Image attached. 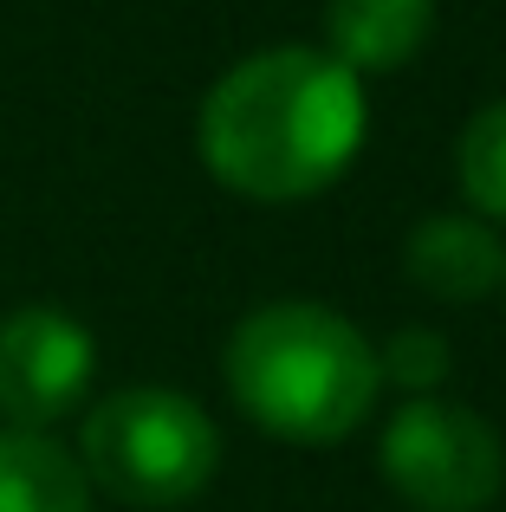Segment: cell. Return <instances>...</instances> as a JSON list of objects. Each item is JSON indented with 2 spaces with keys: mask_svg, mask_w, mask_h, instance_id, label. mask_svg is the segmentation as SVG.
I'll use <instances>...</instances> for the list:
<instances>
[{
  "mask_svg": "<svg viewBox=\"0 0 506 512\" xmlns=\"http://www.w3.org/2000/svg\"><path fill=\"white\" fill-rule=\"evenodd\" d=\"M461 188L481 214L506 221V104H487L461 137Z\"/></svg>",
  "mask_w": 506,
  "mask_h": 512,
  "instance_id": "9c48e42d",
  "label": "cell"
},
{
  "mask_svg": "<svg viewBox=\"0 0 506 512\" xmlns=\"http://www.w3.org/2000/svg\"><path fill=\"white\" fill-rule=\"evenodd\" d=\"M364 143V91L331 52L273 46L241 59L202 104V163L253 201L318 195Z\"/></svg>",
  "mask_w": 506,
  "mask_h": 512,
  "instance_id": "6da1fadb",
  "label": "cell"
},
{
  "mask_svg": "<svg viewBox=\"0 0 506 512\" xmlns=\"http://www.w3.org/2000/svg\"><path fill=\"white\" fill-rule=\"evenodd\" d=\"M383 480L416 512H481L500 493V441L461 402H409L383 428Z\"/></svg>",
  "mask_w": 506,
  "mask_h": 512,
  "instance_id": "277c9868",
  "label": "cell"
},
{
  "mask_svg": "<svg viewBox=\"0 0 506 512\" xmlns=\"http://www.w3.org/2000/svg\"><path fill=\"white\" fill-rule=\"evenodd\" d=\"M91 331L59 305H26L0 318V415L13 428L46 435L59 415L78 409L91 383Z\"/></svg>",
  "mask_w": 506,
  "mask_h": 512,
  "instance_id": "5b68a950",
  "label": "cell"
},
{
  "mask_svg": "<svg viewBox=\"0 0 506 512\" xmlns=\"http://www.w3.org/2000/svg\"><path fill=\"white\" fill-rule=\"evenodd\" d=\"M0 512H91L78 461L52 435L0 428Z\"/></svg>",
  "mask_w": 506,
  "mask_h": 512,
  "instance_id": "ba28073f",
  "label": "cell"
},
{
  "mask_svg": "<svg viewBox=\"0 0 506 512\" xmlns=\"http://www.w3.org/2000/svg\"><path fill=\"white\" fill-rule=\"evenodd\" d=\"M409 279H416L429 299H481L506 279V253L494 240V227L474 221V214H429V221L409 234Z\"/></svg>",
  "mask_w": 506,
  "mask_h": 512,
  "instance_id": "8992f818",
  "label": "cell"
},
{
  "mask_svg": "<svg viewBox=\"0 0 506 512\" xmlns=\"http://www.w3.org/2000/svg\"><path fill=\"white\" fill-rule=\"evenodd\" d=\"M435 0H325V39L344 72H396L422 52Z\"/></svg>",
  "mask_w": 506,
  "mask_h": 512,
  "instance_id": "52a82bcc",
  "label": "cell"
},
{
  "mask_svg": "<svg viewBox=\"0 0 506 512\" xmlns=\"http://www.w3.org/2000/svg\"><path fill=\"white\" fill-rule=\"evenodd\" d=\"M221 435L176 389H117L85 422V474L130 506H182L215 480Z\"/></svg>",
  "mask_w": 506,
  "mask_h": 512,
  "instance_id": "3957f363",
  "label": "cell"
},
{
  "mask_svg": "<svg viewBox=\"0 0 506 512\" xmlns=\"http://www.w3.org/2000/svg\"><path fill=\"white\" fill-rule=\"evenodd\" d=\"M377 350L325 305H266L228 338L234 402L279 441H344L377 402Z\"/></svg>",
  "mask_w": 506,
  "mask_h": 512,
  "instance_id": "7a4b0ae2",
  "label": "cell"
},
{
  "mask_svg": "<svg viewBox=\"0 0 506 512\" xmlns=\"http://www.w3.org/2000/svg\"><path fill=\"white\" fill-rule=\"evenodd\" d=\"M377 370L390 376V383H403V389H429V383L448 376V344L435 338V331H396L390 350L377 357Z\"/></svg>",
  "mask_w": 506,
  "mask_h": 512,
  "instance_id": "30bf717a",
  "label": "cell"
}]
</instances>
